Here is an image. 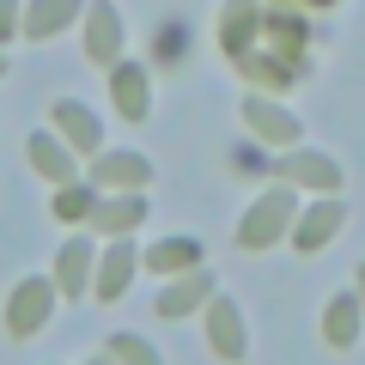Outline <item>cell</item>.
I'll use <instances>...</instances> for the list:
<instances>
[{"label":"cell","instance_id":"8","mask_svg":"<svg viewBox=\"0 0 365 365\" xmlns=\"http://www.w3.org/2000/svg\"><path fill=\"white\" fill-rule=\"evenodd\" d=\"M341 220H347V213H341V201H317V207L299 213V225H292V244H299L304 256H317V250H323L329 237L341 232Z\"/></svg>","mask_w":365,"mask_h":365},{"label":"cell","instance_id":"23","mask_svg":"<svg viewBox=\"0 0 365 365\" xmlns=\"http://www.w3.org/2000/svg\"><path fill=\"white\" fill-rule=\"evenodd\" d=\"M19 19H25V13H19V6H0V43H6V37H13V31H19Z\"/></svg>","mask_w":365,"mask_h":365},{"label":"cell","instance_id":"6","mask_svg":"<svg viewBox=\"0 0 365 365\" xmlns=\"http://www.w3.org/2000/svg\"><path fill=\"white\" fill-rule=\"evenodd\" d=\"M134 268H140V250H134L128 237H116V244L104 250V268H98V299H104V304H116L122 292H128Z\"/></svg>","mask_w":365,"mask_h":365},{"label":"cell","instance_id":"24","mask_svg":"<svg viewBox=\"0 0 365 365\" xmlns=\"http://www.w3.org/2000/svg\"><path fill=\"white\" fill-rule=\"evenodd\" d=\"M91 365H116V359H110V353H104V359H91Z\"/></svg>","mask_w":365,"mask_h":365},{"label":"cell","instance_id":"15","mask_svg":"<svg viewBox=\"0 0 365 365\" xmlns=\"http://www.w3.org/2000/svg\"><path fill=\"white\" fill-rule=\"evenodd\" d=\"M91 177L104 182V189H140L146 177H153V170H146V158L140 153H110V158H98V165H91Z\"/></svg>","mask_w":365,"mask_h":365},{"label":"cell","instance_id":"2","mask_svg":"<svg viewBox=\"0 0 365 365\" xmlns=\"http://www.w3.org/2000/svg\"><path fill=\"white\" fill-rule=\"evenodd\" d=\"M292 213H299V195H292V189H268L262 201H250L244 225H237V244H244V250L280 244V237H287V225H292Z\"/></svg>","mask_w":365,"mask_h":365},{"label":"cell","instance_id":"16","mask_svg":"<svg viewBox=\"0 0 365 365\" xmlns=\"http://www.w3.org/2000/svg\"><path fill=\"white\" fill-rule=\"evenodd\" d=\"M146 220V201L140 195H122V201H98V207H91V225H98V232H110V237H128L134 225Z\"/></svg>","mask_w":365,"mask_h":365},{"label":"cell","instance_id":"9","mask_svg":"<svg viewBox=\"0 0 365 365\" xmlns=\"http://www.w3.org/2000/svg\"><path fill=\"white\" fill-rule=\"evenodd\" d=\"M244 122L262 134V140H274V146H292V140H299V122H292L280 104H268L262 91H250V98H244Z\"/></svg>","mask_w":365,"mask_h":365},{"label":"cell","instance_id":"12","mask_svg":"<svg viewBox=\"0 0 365 365\" xmlns=\"http://www.w3.org/2000/svg\"><path fill=\"white\" fill-rule=\"evenodd\" d=\"M55 128H61V146H73V153H98V140H104L79 98H55Z\"/></svg>","mask_w":365,"mask_h":365},{"label":"cell","instance_id":"13","mask_svg":"<svg viewBox=\"0 0 365 365\" xmlns=\"http://www.w3.org/2000/svg\"><path fill=\"white\" fill-rule=\"evenodd\" d=\"M140 262L158 268V274H195L201 268V244L195 237H158L153 250H140Z\"/></svg>","mask_w":365,"mask_h":365},{"label":"cell","instance_id":"4","mask_svg":"<svg viewBox=\"0 0 365 365\" xmlns=\"http://www.w3.org/2000/svg\"><path fill=\"white\" fill-rule=\"evenodd\" d=\"M262 165H274L280 177H292V182H311V189H323V195L341 189V165L323 158V153H287V158H262Z\"/></svg>","mask_w":365,"mask_h":365},{"label":"cell","instance_id":"25","mask_svg":"<svg viewBox=\"0 0 365 365\" xmlns=\"http://www.w3.org/2000/svg\"><path fill=\"white\" fill-rule=\"evenodd\" d=\"M359 292H365V262H359Z\"/></svg>","mask_w":365,"mask_h":365},{"label":"cell","instance_id":"14","mask_svg":"<svg viewBox=\"0 0 365 365\" xmlns=\"http://www.w3.org/2000/svg\"><path fill=\"white\" fill-rule=\"evenodd\" d=\"M110 98H116V110L128 122H140L146 116V73L134 61H116V67H110Z\"/></svg>","mask_w":365,"mask_h":365},{"label":"cell","instance_id":"10","mask_svg":"<svg viewBox=\"0 0 365 365\" xmlns=\"http://www.w3.org/2000/svg\"><path fill=\"white\" fill-rule=\"evenodd\" d=\"M201 299H213V274H207V268L177 274V280H170V287L153 299V311H158V317H182V311H195Z\"/></svg>","mask_w":365,"mask_h":365},{"label":"cell","instance_id":"19","mask_svg":"<svg viewBox=\"0 0 365 365\" xmlns=\"http://www.w3.org/2000/svg\"><path fill=\"white\" fill-rule=\"evenodd\" d=\"M73 25V6L67 0H37V6H25V19H19V31L25 37H49V31Z\"/></svg>","mask_w":365,"mask_h":365},{"label":"cell","instance_id":"26","mask_svg":"<svg viewBox=\"0 0 365 365\" xmlns=\"http://www.w3.org/2000/svg\"><path fill=\"white\" fill-rule=\"evenodd\" d=\"M0 73H6V61H0Z\"/></svg>","mask_w":365,"mask_h":365},{"label":"cell","instance_id":"11","mask_svg":"<svg viewBox=\"0 0 365 365\" xmlns=\"http://www.w3.org/2000/svg\"><path fill=\"white\" fill-rule=\"evenodd\" d=\"M207 341L220 359H244V323H237L232 299H207Z\"/></svg>","mask_w":365,"mask_h":365},{"label":"cell","instance_id":"18","mask_svg":"<svg viewBox=\"0 0 365 365\" xmlns=\"http://www.w3.org/2000/svg\"><path fill=\"white\" fill-rule=\"evenodd\" d=\"M353 335H359V299H353V292H341V299H329L323 341H329V347H353Z\"/></svg>","mask_w":365,"mask_h":365},{"label":"cell","instance_id":"20","mask_svg":"<svg viewBox=\"0 0 365 365\" xmlns=\"http://www.w3.org/2000/svg\"><path fill=\"white\" fill-rule=\"evenodd\" d=\"M182 49H189V31H182V25H158V37H153L158 67H177V61H182Z\"/></svg>","mask_w":365,"mask_h":365},{"label":"cell","instance_id":"5","mask_svg":"<svg viewBox=\"0 0 365 365\" xmlns=\"http://www.w3.org/2000/svg\"><path fill=\"white\" fill-rule=\"evenodd\" d=\"M91 262H98V250H91L86 237H67V244L55 250V292H61V299H79V292H86Z\"/></svg>","mask_w":365,"mask_h":365},{"label":"cell","instance_id":"22","mask_svg":"<svg viewBox=\"0 0 365 365\" xmlns=\"http://www.w3.org/2000/svg\"><path fill=\"white\" fill-rule=\"evenodd\" d=\"M110 359H116V365H158L153 347H146L140 335H110Z\"/></svg>","mask_w":365,"mask_h":365},{"label":"cell","instance_id":"7","mask_svg":"<svg viewBox=\"0 0 365 365\" xmlns=\"http://www.w3.org/2000/svg\"><path fill=\"white\" fill-rule=\"evenodd\" d=\"M86 55L98 67H116V55H122V13H116V6H91V19H86Z\"/></svg>","mask_w":365,"mask_h":365},{"label":"cell","instance_id":"3","mask_svg":"<svg viewBox=\"0 0 365 365\" xmlns=\"http://www.w3.org/2000/svg\"><path fill=\"white\" fill-rule=\"evenodd\" d=\"M49 304H55V280H19L13 304H6V329H13L19 341L37 335V329L49 323Z\"/></svg>","mask_w":365,"mask_h":365},{"label":"cell","instance_id":"1","mask_svg":"<svg viewBox=\"0 0 365 365\" xmlns=\"http://www.w3.org/2000/svg\"><path fill=\"white\" fill-rule=\"evenodd\" d=\"M299 13L323 6H225V55L268 91L292 86L304 73V37H311Z\"/></svg>","mask_w":365,"mask_h":365},{"label":"cell","instance_id":"17","mask_svg":"<svg viewBox=\"0 0 365 365\" xmlns=\"http://www.w3.org/2000/svg\"><path fill=\"white\" fill-rule=\"evenodd\" d=\"M31 165H37L43 177H49V182L73 189V153H67V146L55 140V134H37V140H31Z\"/></svg>","mask_w":365,"mask_h":365},{"label":"cell","instance_id":"21","mask_svg":"<svg viewBox=\"0 0 365 365\" xmlns=\"http://www.w3.org/2000/svg\"><path fill=\"white\" fill-rule=\"evenodd\" d=\"M91 207H98V201H91V189H55V220H91Z\"/></svg>","mask_w":365,"mask_h":365}]
</instances>
